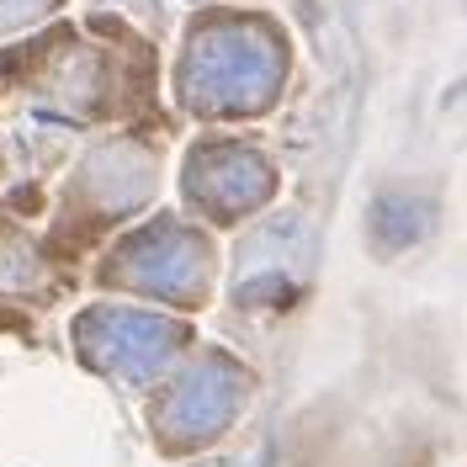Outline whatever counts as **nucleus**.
<instances>
[{
	"label": "nucleus",
	"mask_w": 467,
	"mask_h": 467,
	"mask_svg": "<svg viewBox=\"0 0 467 467\" xmlns=\"http://www.w3.org/2000/svg\"><path fill=\"white\" fill-rule=\"evenodd\" d=\"M128 265H149V271H133V282H144L149 292L181 297V292L197 287V276H202V250H197V239H186L181 229H160L128 250Z\"/></svg>",
	"instance_id": "obj_1"
},
{
	"label": "nucleus",
	"mask_w": 467,
	"mask_h": 467,
	"mask_svg": "<svg viewBox=\"0 0 467 467\" xmlns=\"http://www.w3.org/2000/svg\"><path fill=\"white\" fill-rule=\"evenodd\" d=\"M229 409H234V378H229V367L207 361L202 372H192V378L181 382V393H175V404L165 409V420H171V431L202 436V431H218V425L229 420ZM186 436H181V441H186Z\"/></svg>",
	"instance_id": "obj_2"
},
{
	"label": "nucleus",
	"mask_w": 467,
	"mask_h": 467,
	"mask_svg": "<svg viewBox=\"0 0 467 467\" xmlns=\"http://www.w3.org/2000/svg\"><path fill=\"white\" fill-rule=\"evenodd\" d=\"M265 186H271L265 165L244 149H218L197 160V192H207L218 207H250L255 197H265Z\"/></svg>",
	"instance_id": "obj_3"
},
{
	"label": "nucleus",
	"mask_w": 467,
	"mask_h": 467,
	"mask_svg": "<svg viewBox=\"0 0 467 467\" xmlns=\"http://www.w3.org/2000/svg\"><path fill=\"white\" fill-rule=\"evenodd\" d=\"M372 234H378L382 250H404V244H420L431 234V202H414L404 192L382 197L378 213H372Z\"/></svg>",
	"instance_id": "obj_4"
},
{
	"label": "nucleus",
	"mask_w": 467,
	"mask_h": 467,
	"mask_svg": "<svg viewBox=\"0 0 467 467\" xmlns=\"http://www.w3.org/2000/svg\"><path fill=\"white\" fill-rule=\"evenodd\" d=\"M213 467H229V462H213Z\"/></svg>",
	"instance_id": "obj_5"
}]
</instances>
